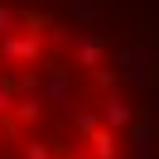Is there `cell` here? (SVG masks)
Wrapping results in <instances>:
<instances>
[{
  "instance_id": "obj_1",
  "label": "cell",
  "mask_w": 159,
  "mask_h": 159,
  "mask_svg": "<svg viewBox=\"0 0 159 159\" xmlns=\"http://www.w3.org/2000/svg\"><path fill=\"white\" fill-rule=\"evenodd\" d=\"M43 20H29V29L24 34H5V39H0V63H10V68H20V63H39L43 58Z\"/></svg>"
},
{
  "instance_id": "obj_2",
  "label": "cell",
  "mask_w": 159,
  "mask_h": 159,
  "mask_svg": "<svg viewBox=\"0 0 159 159\" xmlns=\"http://www.w3.org/2000/svg\"><path fill=\"white\" fill-rule=\"evenodd\" d=\"M101 125H111V130L135 125V106H130L120 92H106V101H101Z\"/></svg>"
},
{
  "instance_id": "obj_3",
  "label": "cell",
  "mask_w": 159,
  "mask_h": 159,
  "mask_svg": "<svg viewBox=\"0 0 159 159\" xmlns=\"http://www.w3.org/2000/svg\"><path fill=\"white\" fill-rule=\"evenodd\" d=\"M43 101H58V106L72 101V82L63 68H43Z\"/></svg>"
},
{
  "instance_id": "obj_4",
  "label": "cell",
  "mask_w": 159,
  "mask_h": 159,
  "mask_svg": "<svg viewBox=\"0 0 159 159\" xmlns=\"http://www.w3.org/2000/svg\"><path fill=\"white\" fill-rule=\"evenodd\" d=\"M87 154H92V159H120L116 130H111V125H97V130L87 135Z\"/></svg>"
},
{
  "instance_id": "obj_5",
  "label": "cell",
  "mask_w": 159,
  "mask_h": 159,
  "mask_svg": "<svg viewBox=\"0 0 159 159\" xmlns=\"http://www.w3.org/2000/svg\"><path fill=\"white\" fill-rule=\"evenodd\" d=\"M72 58H77L82 72H92V68H101V58H106V43L101 39H77L72 43Z\"/></svg>"
},
{
  "instance_id": "obj_6",
  "label": "cell",
  "mask_w": 159,
  "mask_h": 159,
  "mask_svg": "<svg viewBox=\"0 0 159 159\" xmlns=\"http://www.w3.org/2000/svg\"><path fill=\"white\" fill-rule=\"evenodd\" d=\"M120 72L149 82V77H154V68H149V48H125V53H120Z\"/></svg>"
},
{
  "instance_id": "obj_7",
  "label": "cell",
  "mask_w": 159,
  "mask_h": 159,
  "mask_svg": "<svg viewBox=\"0 0 159 159\" xmlns=\"http://www.w3.org/2000/svg\"><path fill=\"white\" fill-rule=\"evenodd\" d=\"M43 106H48V101H43V97H15V111H10V120H15V125H29V120H39L43 116Z\"/></svg>"
},
{
  "instance_id": "obj_8",
  "label": "cell",
  "mask_w": 159,
  "mask_h": 159,
  "mask_svg": "<svg viewBox=\"0 0 159 159\" xmlns=\"http://www.w3.org/2000/svg\"><path fill=\"white\" fill-rule=\"evenodd\" d=\"M72 125H77V135H82V140H87V135H92V130H97V125H101V111H77V120H72Z\"/></svg>"
},
{
  "instance_id": "obj_9",
  "label": "cell",
  "mask_w": 159,
  "mask_h": 159,
  "mask_svg": "<svg viewBox=\"0 0 159 159\" xmlns=\"http://www.w3.org/2000/svg\"><path fill=\"white\" fill-rule=\"evenodd\" d=\"M10 111H15V82H10V77H0V120L10 116Z\"/></svg>"
},
{
  "instance_id": "obj_10",
  "label": "cell",
  "mask_w": 159,
  "mask_h": 159,
  "mask_svg": "<svg viewBox=\"0 0 159 159\" xmlns=\"http://www.w3.org/2000/svg\"><path fill=\"white\" fill-rule=\"evenodd\" d=\"M24 159H53V145L48 140H29L24 145Z\"/></svg>"
},
{
  "instance_id": "obj_11",
  "label": "cell",
  "mask_w": 159,
  "mask_h": 159,
  "mask_svg": "<svg viewBox=\"0 0 159 159\" xmlns=\"http://www.w3.org/2000/svg\"><path fill=\"white\" fill-rule=\"evenodd\" d=\"M15 29V10H10V5H5V0H0V39H5V34H10Z\"/></svg>"
}]
</instances>
